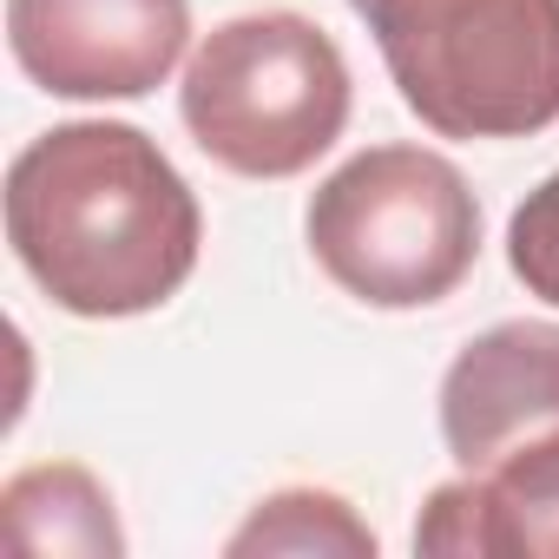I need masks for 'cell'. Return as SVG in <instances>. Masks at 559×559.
<instances>
[{
    "instance_id": "6da1fadb",
    "label": "cell",
    "mask_w": 559,
    "mask_h": 559,
    "mask_svg": "<svg viewBox=\"0 0 559 559\" xmlns=\"http://www.w3.org/2000/svg\"><path fill=\"white\" fill-rule=\"evenodd\" d=\"M8 243L67 317L112 323L191 284L204 211L158 139L119 119H73L8 165Z\"/></svg>"
},
{
    "instance_id": "7a4b0ae2",
    "label": "cell",
    "mask_w": 559,
    "mask_h": 559,
    "mask_svg": "<svg viewBox=\"0 0 559 559\" xmlns=\"http://www.w3.org/2000/svg\"><path fill=\"white\" fill-rule=\"evenodd\" d=\"M362 21L435 139L559 126V0H369Z\"/></svg>"
},
{
    "instance_id": "3957f363",
    "label": "cell",
    "mask_w": 559,
    "mask_h": 559,
    "mask_svg": "<svg viewBox=\"0 0 559 559\" xmlns=\"http://www.w3.org/2000/svg\"><path fill=\"white\" fill-rule=\"evenodd\" d=\"M349 60L343 47L290 14H237L211 27L185 67L178 112L198 152L237 178H297L349 126Z\"/></svg>"
},
{
    "instance_id": "277c9868",
    "label": "cell",
    "mask_w": 559,
    "mask_h": 559,
    "mask_svg": "<svg viewBox=\"0 0 559 559\" xmlns=\"http://www.w3.org/2000/svg\"><path fill=\"white\" fill-rule=\"evenodd\" d=\"M310 257L369 310H428L480 257V198L461 165L421 145H369L310 198Z\"/></svg>"
},
{
    "instance_id": "5b68a950",
    "label": "cell",
    "mask_w": 559,
    "mask_h": 559,
    "mask_svg": "<svg viewBox=\"0 0 559 559\" xmlns=\"http://www.w3.org/2000/svg\"><path fill=\"white\" fill-rule=\"evenodd\" d=\"M8 47L53 99H145L191 47V0H8Z\"/></svg>"
},
{
    "instance_id": "8992f818",
    "label": "cell",
    "mask_w": 559,
    "mask_h": 559,
    "mask_svg": "<svg viewBox=\"0 0 559 559\" xmlns=\"http://www.w3.org/2000/svg\"><path fill=\"white\" fill-rule=\"evenodd\" d=\"M559 428V323H493L441 376V441L461 474Z\"/></svg>"
},
{
    "instance_id": "52a82bcc",
    "label": "cell",
    "mask_w": 559,
    "mask_h": 559,
    "mask_svg": "<svg viewBox=\"0 0 559 559\" xmlns=\"http://www.w3.org/2000/svg\"><path fill=\"white\" fill-rule=\"evenodd\" d=\"M415 552L441 559H559V428L428 493Z\"/></svg>"
},
{
    "instance_id": "ba28073f",
    "label": "cell",
    "mask_w": 559,
    "mask_h": 559,
    "mask_svg": "<svg viewBox=\"0 0 559 559\" xmlns=\"http://www.w3.org/2000/svg\"><path fill=\"white\" fill-rule=\"evenodd\" d=\"M0 520L21 552H80V559H119L126 533L112 513V493L73 467V461H47L8 480L0 493Z\"/></svg>"
},
{
    "instance_id": "9c48e42d",
    "label": "cell",
    "mask_w": 559,
    "mask_h": 559,
    "mask_svg": "<svg viewBox=\"0 0 559 559\" xmlns=\"http://www.w3.org/2000/svg\"><path fill=\"white\" fill-rule=\"evenodd\" d=\"M230 559L243 552H349V559H376V533L356 520V507L330 487H284L257 500V513L224 539Z\"/></svg>"
},
{
    "instance_id": "30bf717a",
    "label": "cell",
    "mask_w": 559,
    "mask_h": 559,
    "mask_svg": "<svg viewBox=\"0 0 559 559\" xmlns=\"http://www.w3.org/2000/svg\"><path fill=\"white\" fill-rule=\"evenodd\" d=\"M507 263L526 284V297L559 310V171L526 191V204L507 224Z\"/></svg>"
},
{
    "instance_id": "8fae6325",
    "label": "cell",
    "mask_w": 559,
    "mask_h": 559,
    "mask_svg": "<svg viewBox=\"0 0 559 559\" xmlns=\"http://www.w3.org/2000/svg\"><path fill=\"white\" fill-rule=\"evenodd\" d=\"M349 8H356V14H362V8H369V0H349Z\"/></svg>"
}]
</instances>
